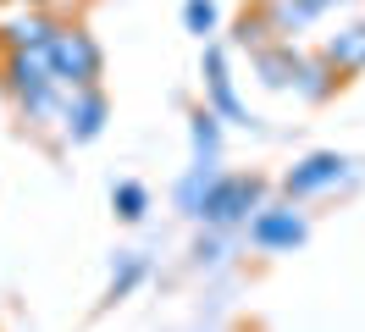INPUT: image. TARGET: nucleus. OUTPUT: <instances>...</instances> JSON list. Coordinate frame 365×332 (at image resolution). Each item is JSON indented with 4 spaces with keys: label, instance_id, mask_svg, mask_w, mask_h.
Returning <instances> with one entry per match:
<instances>
[{
    "label": "nucleus",
    "instance_id": "6",
    "mask_svg": "<svg viewBox=\"0 0 365 332\" xmlns=\"http://www.w3.org/2000/svg\"><path fill=\"white\" fill-rule=\"evenodd\" d=\"M250 238L260 243V249H294V243L304 238V216H299L294 205H277V211H260V216L250 221Z\"/></svg>",
    "mask_w": 365,
    "mask_h": 332
},
{
    "label": "nucleus",
    "instance_id": "16",
    "mask_svg": "<svg viewBox=\"0 0 365 332\" xmlns=\"http://www.w3.org/2000/svg\"><path fill=\"white\" fill-rule=\"evenodd\" d=\"M182 22H188V34L205 39L210 28H216V6H210V0H188V6H182Z\"/></svg>",
    "mask_w": 365,
    "mask_h": 332
},
{
    "label": "nucleus",
    "instance_id": "7",
    "mask_svg": "<svg viewBox=\"0 0 365 332\" xmlns=\"http://www.w3.org/2000/svg\"><path fill=\"white\" fill-rule=\"evenodd\" d=\"M0 39H6V50H45L56 39V22L45 11H23V17H11L0 28Z\"/></svg>",
    "mask_w": 365,
    "mask_h": 332
},
{
    "label": "nucleus",
    "instance_id": "15",
    "mask_svg": "<svg viewBox=\"0 0 365 332\" xmlns=\"http://www.w3.org/2000/svg\"><path fill=\"white\" fill-rule=\"evenodd\" d=\"M194 150H200V166L216 161V116L210 111H194Z\"/></svg>",
    "mask_w": 365,
    "mask_h": 332
},
{
    "label": "nucleus",
    "instance_id": "13",
    "mask_svg": "<svg viewBox=\"0 0 365 332\" xmlns=\"http://www.w3.org/2000/svg\"><path fill=\"white\" fill-rule=\"evenodd\" d=\"M272 39H277V34H272V22H266V11H260V6L238 17V44H255V50H266Z\"/></svg>",
    "mask_w": 365,
    "mask_h": 332
},
{
    "label": "nucleus",
    "instance_id": "18",
    "mask_svg": "<svg viewBox=\"0 0 365 332\" xmlns=\"http://www.w3.org/2000/svg\"><path fill=\"white\" fill-rule=\"evenodd\" d=\"M23 6H28V11H39V6H45V0H23Z\"/></svg>",
    "mask_w": 365,
    "mask_h": 332
},
{
    "label": "nucleus",
    "instance_id": "3",
    "mask_svg": "<svg viewBox=\"0 0 365 332\" xmlns=\"http://www.w3.org/2000/svg\"><path fill=\"white\" fill-rule=\"evenodd\" d=\"M260 177H210V188L200 194L194 205V216L216 221V227H232V221H244L250 211H260Z\"/></svg>",
    "mask_w": 365,
    "mask_h": 332
},
{
    "label": "nucleus",
    "instance_id": "4",
    "mask_svg": "<svg viewBox=\"0 0 365 332\" xmlns=\"http://www.w3.org/2000/svg\"><path fill=\"white\" fill-rule=\"evenodd\" d=\"M61 122H67V139L89 144L106 128V94L100 89H72V100H61Z\"/></svg>",
    "mask_w": 365,
    "mask_h": 332
},
{
    "label": "nucleus",
    "instance_id": "14",
    "mask_svg": "<svg viewBox=\"0 0 365 332\" xmlns=\"http://www.w3.org/2000/svg\"><path fill=\"white\" fill-rule=\"evenodd\" d=\"M111 205H116V216H122V221H138V216H144V205H150V194H144V183H116Z\"/></svg>",
    "mask_w": 365,
    "mask_h": 332
},
{
    "label": "nucleus",
    "instance_id": "17",
    "mask_svg": "<svg viewBox=\"0 0 365 332\" xmlns=\"http://www.w3.org/2000/svg\"><path fill=\"white\" fill-rule=\"evenodd\" d=\"M138 271H144V261H138V255H122V266L111 271V299H122V293L138 283Z\"/></svg>",
    "mask_w": 365,
    "mask_h": 332
},
{
    "label": "nucleus",
    "instance_id": "19",
    "mask_svg": "<svg viewBox=\"0 0 365 332\" xmlns=\"http://www.w3.org/2000/svg\"><path fill=\"white\" fill-rule=\"evenodd\" d=\"M316 6H321V11H327V6H332V0H316Z\"/></svg>",
    "mask_w": 365,
    "mask_h": 332
},
{
    "label": "nucleus",
    "instance_id": "10",
    "mask_svg": "<svg viewBox=\"0 0 365 332\" xmlns=\"http://www.w3.org/2000/svg\"><path fill=\"white\" fill-rule=\"evenodd\" d=\"M205 84H210V106L222 111V116H232V122H250V111L232 100V78H227V61H222V50H205Z\"/></svg>",
    "mask_w": 365,
    "mask_h": 332
},
{
    "label": "nucleus",
    "instance_id": "1",
    "mask_svg": "<svg viewBox=\"0 0 365 332\" xmlns=\"http://www.w3.org/2000/svg\"><path fill=\"white\" fill-rule=\"evenodd\" d=\"M0 84L17 94L23 116H56V111H61V94H56L61 84L50 78L45 50H6V61H0Z\"/></svg>",
    "mask_w": 365,
    "mask_h": 332
},
{
    "label": "nucleus",
    "instance_id": "12",
    "mask_svg": "<svg viewBox=\"0 0 365 332\" xmlns=\"http://www.w3.org/2000/svg\"><path fill=\"white\" fill-rule=\"evenodd\" d=\"M338 84H343V78H338V72H332L327 61H299V72H294V89L304 94V100H310V106H316V100H327V94H332Z\"/></svg>",
    "mask_w": 365,
    "mask_h": 332
},
{
    "label": "nucleus",
    "instance_id": "5",
    "mask_svg": "<svg viewBox=\"0 0 365 332\" xmlns=\"http://www.w3.org/2000/svg\"><path fill=\"white\" fill-rule=\"evenodd\" d=\"M343 155H332V150H321V155H310V161H299L294 172L282 177V188H288V199H299V194H321V188H332L343 177Z\"/></svg>",
    "mask_w": 365,
    "mask_h": 332
},
{
    "label": "nucleus",
    "instance_id": "11",
    "mask_svg": "<svg viewBox=\"0 0 365 332\" xmlns=\"http://www.w3.org/2000/svg\"><path fill=\"white\" fill-rule=\"evenodd\" d=\"M321 61L332 66V72H360L365 66V28H349V34H338V39L327 44V56H321Z\"/></svg>",
    "mask_w": 365,
    "mask_h": 332
},
{
    "label": "nucleus",
    "instance_id": "2",
    "mask_svg": "<svg viewBox=\"0 0 365 332\" xmlns=\"http://www.w3.org/2000/svg\"><path fill=\"white\" fill-rule=\"evenodd\" d=\"M45 61H50V78L67 89H94V78H100V66H106V56H100V44L83 34V28H56V39L45 44Z\"/></svg>",
    "mask_w": 365,
    "mask_h": 332
},
{
    "label": "nucleus",
    "instance_id": "9",
    "mask_svg": "<svg viewBox=\"0 0 365 332\" xmlns=\"http://www.w3.org/2000/svg\"><path fill=\"white\" fill-rule=\"evenodd\" d=\"M299 61H304V56H299L294 44H266V50H255V72H260L272 89H288V84H294Z\"/></svg>",
    "mask_w": 365,
    "mask_h": 332
},
{
    "label": "nucleus",
    "instance_id": "8",
    "mask_svg": "<svg viewBox=\"0 0 365 332\" xmlns=\"http://www.w3.org/2000/svg\"><path fill=\"white\" fill-rule=\"evenodd\" d=\"M260 11H266V22H272L277 39H282V34H304V28L321 17L316 0H260Z\"/></svg>",
    "mask_w": 365,
    "mask_h": 332
}]
</instances>
